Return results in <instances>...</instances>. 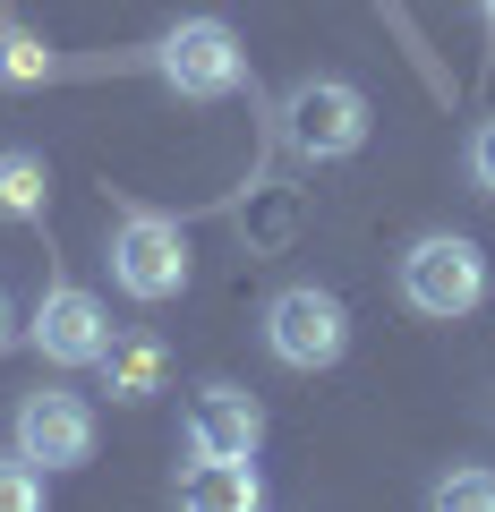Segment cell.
I'll return each mask as SVG.
<instances>
[{"instance_id":"1","label":"cell","mask_w":495,"mask_h":512,"mask_svg":"<svg viewBox=\"0 0 495 512\" xmlns=\"http://www.w3.org/2000/svg\"><path fill=\"white\" fill-rule=\"evenodd\" d=\"M274 120H282V146H291L299 163H350V154L367 146L376 111H367V94L350 86V77H299Z\"/></svg>"},{"instance_id":"2","label":"cell","mask_w":495,"mask_h":512,"mask_svg":"<svg viewBox=\"0 0 495 512\" xmlns=\"http://www.w3.org/2000/svg\"><path fill=\"white\" fill-rule=\"evenodd\" d=\"M111 282L129 299H146V308H163V299L188 291V274H197V256H188V231L171 214H154V205H129V214L111 222Z\"/></svg>"},{"instance_id":"3","label":"cell","mask_w":495,"mask_h":512,"mask_svg":"<svg viewBox=\"0 0 495 512\" xmlns=\"http://www.w3.org/2000/svg\"><path fill=\"white\" fill-rule=\"evenodd\" d=\"M402 299H410L419 316H436V325L487 308V256H478V239H461V231L410 239V256H402Z\"/></svg>"},{"instance_id":"4","label":"cell","mask_w":495,"mask_h":512,"mask_svg":"<svg viewBox=\"0 0 495 512\" xmlns=\"http://www.w3.org/2000/svg\"><path fill=\"white\" fill-rule=\"evenodd\" d=\"M154 77H163L180 103H222V94L248 86V52L222 18H180L163 43H154Z\"/></svg>"},{"instance_id":"5","label":"cell","mask_w":495,"mask_h":512,"mask_svg":"<svg viewBox=\"0 0 495 512\" xmlns=\"http://www.w3.org/2000/svg\"><path fill=\"white\" fill-rule=\"evenodd\" d=\"M265 350L282 367H299V376H316V367H333L350 350V308L325 282H291V291L265 299Z\"/></svg>"},{"instance_id":"6","label":"cell","mask_w":495,"mask_h":512,"mask_svg":"<svg viewBox=\"0 0 495 512\" xmlns=\"http://www.w3.org/2000/svg\"><path fill=\"white\" fill-rule=\"evenodd\" d=\"M9 436H18V453L43 461V470H86L103 419H94V402H86V393H69V384H35V393H18Z\"/></svg>"},{"instance_id":"7","label":"cell","mask_w":495,"mask_h":512,"mask_svg":"<svg viewBox=\"0 0 495 512\" xmlns=\"http://www.w3.org/2000/svg\"><path fill=\"white\" fill-rule=\"evenodd\" d=\"M26 342H35L52 367H103L111 308L86 291V282H52V291L35 299V316H26Z\"/></svg>"},{"instance_id":"8","label":"cell","mask_w":495,"mask_h":512,"mask_svg":"<svg viewBox=\"0 0 495 512\" xmlns=\"http://www.w3.org/2000/svg\"><path fill=\"white\" fill-rule=\"evenodd\" d=\"M257 444H265V410H257V393H239V384H205L197 402H188V453L257 461Z\"/></svg>"},{"instance_id":"9","label":"cell","mask_w":495,"mask_h":512,"mask_svg":"<svg viewBox=\"0 0 495 512\" xmlns=\"http://www.w3.org/2000/svg\"><path fill=\"white\" fill-rule=\"evenodd\" d=\"M180 495L188 512H257L265 504V478H257V461H231V453H188V470H180Z\"/></svg>"},{"instance_id":"10","label":"cell","mask_w":495,"mask_h":512,"mask_svg":"<svg viewBox=\"0 0 495 512\" xmlns=\"http://www.w3.org/2000/svg\"><path fill=\"white\" fill-rule=\"evenodd\" d=\"M163 342H154V333H129V342H111L103 350V393L111 402H154V393H163Z\"/></svg>"},{"instance_id":"11","label":"cell","mask_w":495,"mask_h":512,"mask_svg":"<svg viewBox=\"0 0 495 512\" xmlns=\"http://www.w3.org/2000/svg\"><path fill=\"white\" fill-rule=\"evenodd\" d=\"M52 205V163L35 146H0V222H43Z\"/></svg>"},{"instance_id":"12","label":"cell","mask_w":495,"mask_h":512,"mask_svg":"<svg viewBox=\"0 0 495 512\" xmlns=\"http://www.w3.org/2000/svg\"><path fill=\"white\" fill-rule=\"evenodd\" d=\"M60 69V52L35 35V26H18V18H0V86H43V77Z\"/></svg>"},{"instance_id":"13","label":"cell","mask_w":495,"mask_h":512,"mask_svg":"<svg viewBox=\"0 0 495 512\" xmlns=\"http://www.w3.org/2000/svg\"><path fill=\"white\" fill-rule=\"evenodd\" d=\"M43 478H52V470L9 444V453H0V512H43Z\"/></svg>"},{"instance_id":"14","label":"cell","mask_w":495,"mask_h":512,"mask_svg":"<svg viewBox=\"0 0 495 512\" xmlns=\"http://www.w3.org/2000/svg\"><path fill=\"white\" fill-rule=\"evenodd\" d=\"M436 512H495V470H444L436 478Z\"/></svg>"},{"instance_id":"15","label":"cell","mask_w":495,"mask_h":512,"mask_svg":"<svg viewBox=\"0 0 495 512\" xmlns=\"http://www.w3.org/2000/svg\"><path fill=\"white\" fill-rule=\"evenodd\" d=\"M470 180L495 197V120H478V128H470Z\"/></svg>"},{"instance_id":"16","label":"cell","mask_w":495,"mask_h":512,"mask_svg":"<svg viewBox=\"0 0 495 512\" xmlns=\"http://www.w3.org/2000/svg\"><path fill=\"white\" fill-rule=\"evenodd\" d=\"M18 342V316H9V291H0V350Z\"/></svg>"},{"instance_id":"17","label":"cell","mask_w":495,"mask_h":512,"mask_svg":"<svg viewBox=\"0 0 495 512\" xmlns=\"http://www.w3.org/2000/svg\"><path fill=\"white\" fill-rule=\"evenodd\" d=\"M478 9H487V26H495V0H478Z\"/></svg>"}]
</instances>
